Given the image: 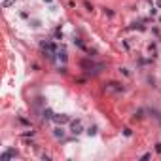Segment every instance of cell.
Segmentation results:
<instances>
[{"label": "cell", "mask_w": 161, "mask_h": 161, "mask_svg": "<svg viewBox=\"0 0 161 161\" xmlns=\"http://www.w3.org/2000/svg\"><path fill=\"white\" fill-rule=\"evenodd\" d=\"M53 121H55L57 125H63V123H68L70 118L66 114H55V116H53Z\"/></svg>", "instance_id": "obj_1"}, {"label": "cell", "mask_w": 161, "mask_h": 161, "mask_svg": "<svg viewBox=\"0 0 161 161\" xmlns=\"http://www.w3.org/2000/svg\"><path fill=\"white\" fill-rule=\"evenodd\" d=\"M82 131H83L82 120H76V121H72V131H70V133H72V135H80Z\"/></svg>", "instance_id": "obj_2"}, {"label": "cell", "mask_w": 161, "mask_h": 161, "mask_svg": "<svg viewBox=\"0 0 161 161\" xmlns=\"http://www.w3.org/2000/svg\"><path fill=\"white\" fill-rule=\"evenodd\" d=\"M9 157H17V152H15V150H12V148H9V150H6V152L0 156V159H2V161H8Z\"/></svg>", "instance_id": "obj_3"}, {"label": "cell", "mask_w": 161, "mask_h": 161, "mask_svg": "<svg viewBox=\"0 0 161 161\" xmlns=\"http://www.w3.org/2000/svg\"><path fill=\"white\" fill-rule=\"evenodd\" d=\"M106 89H108V91H123V87H121L120 83H116V82H110Z\"/></svg>", "instance_id": "obj_4"}, {"label": "cell", "mask_w": 161, "mask_h": 161, "mask_svg": "<svg viewBox=\"0 0 161 161\" xmlns=\"http://www.w3.org/2000/svg\"><path fill=\"white\" fill-rule=\"evenodd\" d=\"M57 57H59L63 63H66V49L64 47H61V49H57Z\"/></svg>", "instance_id": "obj_5"}, {"label": "cell", "mask_w": 161, "mask_h": 161, "mask_svg": "<svg viewBox=\"0 0 161 161\" xmlns=\"http://www.w3.org/2000/svg\"><path fill=\"white\" fill-rule=\"evenodd\" d=\"M53 135H55V138H63L64 137V129L63 127H55L53 129Z\"/></svg>", "instance_id": "obj_6"}, {"label": "cell", "mask_w": 161, "mask_h": 161, "mask_svg": "<svg viewBox=\"0 0 161 161\" xmlns=\"http://www.w3.org/2000/svg\"><path fill=\"white\" fill-rule=\"evenodd\" d=\"M42 114H44V116H42V118H44V120H53V116H55V114H53V112L49 110V108H46V110L42 112Z\"/></svg>", "instance_id": "obj_7"}, {"label": "cell", "mask_w": 161, "mask_h": 161, "mask_svg": "<svg viewBox=\"0 0 161 161\" xmlns=\"http://www.w3.org/2000/svg\"><path fill=\"white\" fill-rule=\"evenodd\" d=\"M74 44H76V46H78L80 49H85V46H83V42L80 40V38H74Z\"/></svg>", "instance_id": "obj_8"}, {"label": "cell", "mask_w": 161, "mask_h": 161, "mask_svg": "<svg viewBox=\"0 0 161 161\" xmlns=\"http://www.w3.org/2000/svg\"><path fill=\"white\" fill-rule=\"evenodd\" d=\"M12 4H15V0H4V2H2V8H9Z\"/></svg>", "instance_id": "obj_9"}, {"label": "cell", "mask_w": 161, "mask_h": 161, "mask_svg": "<svg viewBox=\"0 0 161 161\" xmlns=\"http://www.w3.org/2000/svg\"><path fill=\"white\" fill-rule=\"evenodd\" d=\"M87 135H97V127H89L87 129Z\"/></svg>", "instance_id": "obj_10"}, {"label": "cell", "mask_w": 161, "mask_h": 161, "mask_svg": "<svg viewBox=\"0 0 161 161\" xmlns=\"http://www.w3.org/2000/svg\"><path fill=\"white\" fill-rule=\"evenodd\" d=\"M156 152H157V154H161V142H157V144H156Z\"/></svg>", "instance_id": "obj_11"}, {"label": "cell", "mask_w": 161, "mask_h": 161, "mask_svg": "<svg viewBox=\"0 0 161 161\" xmlns=\"http://www.w3.org/2000/svg\"><path fill=\"white\" fill-rule=\"evenodd\" d=\"M150 156H152V154H144V156L140 157V159H142V161H146V159H150Z\"/></svg>", "instance_id": "obj_12"}, {"label": "cell", "mask_w": 161, "mask_h": 161, "mask_svg": "<svg viewBox=\"0 0 161 161\" xmlns=\"http://www.w3.org/2000/svg\"><path fill=\"white\" fill-rule=\"evenodd\" d=\"M44 2H51V0H44Z\"/></svg>", "instance_id": "obj_13"}]
</instances>
